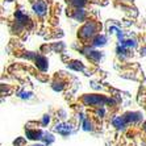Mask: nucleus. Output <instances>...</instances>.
<instances>
[{"label":"nucleus","instance_id":"f257e3e1","mask_svg":"<svg viewBox=\"0 0 146 146\" xmlns=\"http://www.w3.org/2000/svg\"><path fill=\"white\" fill-rule=\"evenodd\" d=\"M107 0H66V15L70 19L84 23L91 17H96L94 5H107Z\"/></svg>","mask_w":146,"mask_h":146},{"label":"nucleus","instance_id":"f03ea898","mask_svg":"<svg viewBox=\"0 0 146 146\" xmlns=\"http://www.w3.org/2000/svg\"><path fill=\"white\" fill-rule=\"evenodd\" d=\"M8 24H9L11 31L20 33V32H29L33 28L34 21L32 20V17L25 12V9L23 8V5H20L19 3H16V8L15 12L12 13V16L9 17Z\"/></svg>","mask_w":146,"mask_h":146},{"label":"nucleus","instance_id":"7ed1b4c3","mask_svg":"<svg viewBox=\"0 0 146 146\" xmlns=\"http://www.w3.org/2000/svg\"><path fill=\"white\" fill-rule=\"evenodd\" d=\"M102 23L96 17H91L88 20H86L78 29V40L83 45L91 44L99 37V34L102 32Z\"/></svg>","mask_w":146,"mask_h":146}]
</instances>
